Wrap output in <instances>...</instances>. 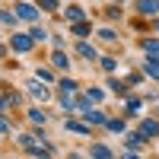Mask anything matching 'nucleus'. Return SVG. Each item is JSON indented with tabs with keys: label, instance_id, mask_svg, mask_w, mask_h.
Listing matches in <instances>:
<instances>
[{
	"label": "nucleus",
	"instance_id": "nucleus-12",
	"mask_svg": "<svg viewBox=\"0 0 159 159\" xmlns=\"http://www.w3.org/2000/svg\"><path fill=\"white\" fill-rule=\"evenodd\" d=\"M57 86H61V92H64V96H70V92L76 89V83H73V80H61Z\"/></svg>",
	"mask_w": 159,
	"mask_h": 159
},
{
	"label": "nucleus",
	"instance_id": "nucleus-23",
	"mask_svg": "<svg viewBox=\"0 0 159 159\" xmlns=\"http://www.w3.org/2000/svg\"><path fill=\"white\" fill-rule=\"evenodd\" d=\"M38 3H42L45 10H54V7H57V0H38Z\"/></svg>",
	"mask_w": 159,
	"mask_h": 159
},
{
	"label": "nucleus",
	"instance_id": "nucleus-19",
	"mask_svg": "<svg viewBox=\"0 0 159 159\" xmlns=\"http://www.w3.org/2000/svg\"><path fill=\"white\" fill-rule=\"evenodd\" d=\"M86 32H89L86 22H76V25H73V35H86Z\"/></svg>",
	"mask_w": 159,
	"mask_h": 159
},
{
	"label": "nucleus",
	"instance_id": "nucleus-8",
	"mask_svg": "<svg viewBox=\"0 0 159 159\" xmlns=\"http://www.w3.org/2000/svg\"><path fill=\"white\" fill-rule=\"evenodd\" d=\"M51 64H54V67H67V54H64V51H54V57H51Z\"/></svg>",
	"mask_w": 159,
	"mask_h": 159
},
{
	"label": "nucleus",
	"instance_id": "nucleus-18",
	"mask_svg": "<svg viewBox=\"0 0 159 159\" xmlns=\"http://www.w3.org/2000/svg\"><path fill=\"white\" fill-rule=\"evenodd\" d=\"M29 35H32V42H42V38H48V32H45V29H32Z\"/></svg>",
	"mask_w": 159,
	"mask_h": 159
},
{
	"label": "nucleus",
	"instance_id": "nucleus-27",
	"mask_svg": "<svg viewBox=\"0 0 159 159\" xmlns=\"http://www.w3.org/2000/svg\"><path fill=\"white\" fill-rule=\"evenodd\" d=\"M70 159H80V156H70Z\"/></svg>",
	"mask_w": 159,
	"mask_h": 159
},
{
	"label": "nucleus",
	"instance_id": "nucleus-11",
	"mask_svg": "<svg viewBox=\"0 0 159 159\" xmlns=\"http://www.w3.org/2000/svg\"><path fill=\"white\" fill-rule=\"evenodd\" d=\"M147 73L159 80V61H156V57H150V61H147Z\"/></svg>",
	"mask_w": 159,
	"mask_h": 159
},
{
	"label": "nucleus",
	"instance_id": "nucleus-7",
	"mask_svg": "<svg viewBox=\"0 0 159 159\" xmlns=\"http://www.w3.org/2000/svg\"><path fill=\"white\" fill-rule=\"evenodd\" d=\"M83 115H86V121H92V124H108L102 111H83Z\"/></svg>",
	"mask_w": 159,
	"mask_h": 159
},
{
	"label": "nucleus",
	"instance_id": "nucleus-6",
	"mask_svg": "<svg viewBox=\"0 0 159 159\" xmlns=\"http://www.w3.org/2000/svg\"><path fill=\"white\" fill-rule=\"evenodd\" d=\"M16 10H19V16H22V19H29V22L38 16V10H35V7H29V3H19Z\"/></svg>",
	"mask_w": 159,
	"mask_h": 159
},
{
	"label": "nucleus",
	"instance_id": "nucleus-21",
	"mask_svg": "<svg viewBox=\"0 0 159 159\" xmlns=\"http://www.w3.org/2000/svg\"><path fill=\"white\" fill-rule=\"evenodd\" d=\"M67 127L76 130V134H86V127H83V124H76V121H67Z\"/></svg>",
	"mask_w": 159,
	"mask_h": 159
},
{
	"label": "nucleus",
	"instance_id": "nucleus-14",
	"mask_svg": "<svg viewBox=\"0 0 159 159\" xmlns=\"http://www.w3.org/2000/svg\"><path fill=\"white\" fill-rule=\"evenodd\" d=\"M80 54H83V57H96V51H92V45H86V42H80Z\"/></svg>",
	"mask_w": 159,
	"mask_h": 159
},
{
	"label": "nucleus",
	"instance_id": "nucleus-1",
	"mask_svg": "<svg viewBox=\"0 0 159 159\" xmlns=\"http://www.w3.org/2000/svg\"><path fill=\"white\" fill-rule=\"evenodd\" d=\"M19 143H22L25 150H32V153H38V156H45V153H48V143H45V140H38L35 134H25V137H19Z\"/></svg>",
	"mask_w": 159,
	"mask_h": 159
},
{
	"label": "nucleus",
	"instance_id": "nucleus-4",
	"mask_svg": "<svg viewBox=\"0 0 159 159\" xmlns=\"http://www.w3.org/2000/svg\"><path fill=\"white\" fill-rule=\"evenodd\" d=\"M137 7H140V13H147V16H153V13L159 10V0H140Z\"/></svg>",
	"mask_w": 159,
	"mask_h": 159
},
{
	"label": "nucleus",
	"instance_id": "nucleus-17",
	"mask_svg": "<svg viewBox=\"0 0 159 159\" xmlns=\"http://www.w3.org/2000/svg\"><path fill=\"white\" fill-rule=\"evenodd\" d=\"M86 99H89V102H102V89H89Z\"/></svg>",
	"mask_w": 159,
	"mask_h": 159
},
{
	"label": "nucleus",
	"instance_id": "nucleus-16",
	"mask_svg": "<svg viewBox=\"0 0 159 159\" xmlns=\"http://www.w3.org/2000/svg\"><path fill=\"white\" fill-rule=\"evenodd\" d=\"M16 102H19V96H13V92H10V96L0 99V108H7V105H16Z\"/></svg>",
	"mask_w": 159,
	"mask_h": 159
},
{
	"label": "nucleus",
	"instance_id": "nucleus-25",
	"mask_svg": "<svg viewBox=\"0 0 159 159\" xmlns=\"http://www.w3.org/2000/svg\"><path fill=\"white\" fill-rule=\"evenodd\" d=\"M7 130H10V121H7V118H0V134H7Z\"/></svg>",
	"mask_w": 159,
	"mask_h": 159
},
{
	"label": "nucleus",
	"instance_id": "nucleus-13",
	"mask_svg": "<svg viewBox=\"0 0 159 159\" xmlns=\"http://www.w3.org/2000/svg\"><path fill=\"white\" fill-rule=\"evenodd\" d=\"M140 143H143V137H140V134H127V147H130V150H137Z\"/></svg>",
	"mask_w": 159,
	"mask_h": 159
},
{
	"label": "nucleus",
	"instance_id": "nucleus-9",
	"mask_svg": "<svg viewBox=\"0 0 159 159\" xmlns=\"http://www.w3.org/2000/svg\"><path fill=\"white\" fill-rule=\"evenodd\" d=\"M143 51H150V54H159V42H156V38H143Z\"/></svg>",
	"mask_w": 159,
	"mask_h": 159
},
{
	"label": "nucleus",
	"instance_id": "nucleus-3",
	"mask_svg": "<svg viewBox=\"0 0 159 159\" xmlns=\"http://www.w3.org/2000/svg\"><path fill=\"white\" fill-rule=\"evenodd\" d=\"M140 137H156L159 134V121H153V118H147V121L140 124V130H137Z\"/></svg>",
	"mask_w": 159,
	"mask_h": 159
},
{
	"label": "nucleus",
	"instance_id": "nucleus-10",
	"mask_svg": "<svg viewBox=\"0 0 159 159\" xmlns=\"http://www.w3.org/2000/svg\"><path fill=\"white\" fill-rule=\"evenodd\" d=\"M67 19H73V22H83V10H80V7H67Z\"/></svg>",
	"mask_w": 159,
	"mask_h": 159
},
{
	"label": "nucleus",
	"instance_id": "nucleus-5",
	"mask_svg": "<svg viewBox=\"0 0 159 159\" xmlns=\"http://www.w3.org/2000/svg\"><path fill=\"white\" fill-rule=\"evenodd\" d=\"M92 159H111V150L102 143H92Z\"/></svg>",
	"mask_w": 159,
	"mask_h": 159
},
{
	"label": "nucleus",
	"instance_id": "nucleus-24",
	"mask_svg": "<svg viewBox=\"0 0 159 159\" xmlns=\"http://www.w3.org/2000/svg\"><path fill=\"white\" fill-rule=\"evenodd\" d=\"M0 22H13V13H7V10H0Z\"/></svg>",
	"mask_w": 159,
	"mask_h": 159
},
{
	"label": "nucleus",
	"instance_id": "nucleus-20",
	"mask_svg": "<svg viewBox=\"0 0 159 159\" xmlns=\"http://www.w3.org/2000/svg\"><path fill=\"white\" fill-rule=\"evenodd\" d=\"M29 121H35V124H45V115H42V111H29Z\"/></svg>",
	"mask_w": 159,
	"mask_h": 159
},
{
	"label": "nucleus",
	"instance_id": "nucleus-2",
	"mask_svg": "<svg viewBox=\"0 0 159 159\" xmlns=\"http://www.w3.org/2000/svg\"><path fill=\"white\" fill-rule=\"evenodd\" d=\"M13 51H19V54H22V51H29L32 48V35H13Z\"/></svg>",
	"mask_w": 159,
	"mask_h": 159
},
{
	"label": "nucleus",
	"instance_id": "nucleus-26",
	"mask_svg": "<svg viewBox=\"0 0 159 159\" xmlns=\"http://www.w3.org/2000/svg\"><path fill=\"white\" fill-rule=\"evenodd\" d=\"M124 159H137V156H134V153H130V156H124Z\"/></svg>",
	"mask_w": 159,
	"mask_h": 159
},
{
	"label": "nucleus",
	"instance_id": "nucleus-15",
	"mask_svg": "<svg viewBox=\"0 0 159 159\" xmlns=\"http://www.w3.org/2000/svg\"><path fill=\"white\" fill-rule=\"evenodd\" d=\"M32 96H38V99H48V89H45V86H38V83H32Z\"/></svg>",
	"mask_w": 159,
	"mask_h": 159
},
{
	"label": "nucleus",
	"instance_id": "nucleus-22",
	"mask_svg": "<svg viewBox=\"0 0 159 159\" xmlns=\"http://www.w3.org/2000/svg\"><path fill=\"white\" fill-rule=\"evenodd\" d=\"M108 127H111V130H118V134H121V130H124V121H118V118H115V121H108Z\"/></svg>",
	"mask_w": 159,
	"mask_h": 159
}]
</instances>
